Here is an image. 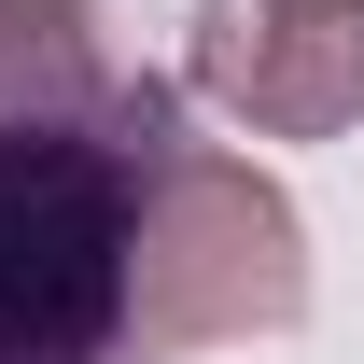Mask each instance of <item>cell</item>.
I'll return each mask as SVG.
<instances>
[{
    "label": "cell",
    "mask_w": 364,
    "mask_h": 364,
    "mask_svg": "<svg viewBox=\"0 0 364 364\" xmlns=\"http://www.w3.org/2000/svg\"><path fill=\"white\" fill-rule=\"evenodd\" d=\"M309 322V225L182 127L98 0H0V364H196Z\"/></svg>",
    "instance_id": "cell-1"
},
{
    "label": "cell",
    "mask_w": 364,
    "mask_h": 364,
    "mask_svg": "<svg viewBox=\"0 0 364 364\" xmlns=\"http://www.w3.org/2000/svg\"><path fill=\"white\" fill-rule=\"evenodd\" d=\"M182 70L252 140H336L364 127V0H196Z\"/></svg>",
    "instance_id": "cell-2"
}]
</instances>
